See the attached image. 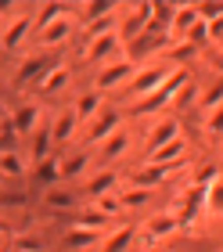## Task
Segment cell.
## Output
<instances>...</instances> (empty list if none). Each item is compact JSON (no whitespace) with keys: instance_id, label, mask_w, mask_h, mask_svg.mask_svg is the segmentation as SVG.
I'll list each match as a JSON object with an SVG mask.
<instances>
[{"instance_id":"obj_9","label":"cell","mask_w":223,"mask_h":252,"mask_svg":"<svg viewBox=\"0 0 223 252\" xmlns=\"http://www.w3.org/2000/svg\"><path fill=\"white\" fill-rule=\"evenodd\" d=\"M51 148H54V137H51V123H40L32 130V148H29V166H40L51 158Z\"/></svg>"},{"instance_id":"obj_8","label":"cell","mask_w":223,"mask_h":252,"mask_svg":"<svg viewBox=\"0 0 223 252\" xmlns=\"http://www.w3.org/2000/svg\"><path fill=\"white\" fill-rule=\"evenodd\" d=\"M72 29H76V22L68 18V15H62V18H54L47 29H40V32H36V43H40V47H54V43H65L68 36H72Z\"/></svg>"},{"instance_id":"obj_16","label":"cell","mask_w":223,"mask_h":252,"mask_svg":"<svg viewBox=\"0 0 223 252\" xmlns=\"http://www.w3.org/2000/svg\"><path fill=\"white\" fill-rule=\"evenodd\" d=\"M115 130H119V112H104V116H101V119L87 130L83 144H101V141H108Z\"/></svg>"},{"instance_id":"obj_21","label":"cell","mask_w":223,"mask_h":252,"mask_svg":"<svg viewBox=\"0 0 223 252\" xmlns=\"http://www.w3.org/2000/svg\"><path fill=\"white\" fill-rule=\"evenodd\" d=\"M68 83H72V72H68L65 65H58L54 72H47V79L40 83V94H62Z\"/></svg>"},{"instance_id":"obj_18","label":"cell","mask_w":223,"mask_h":252,"mask_svg":"<svg viewBox=\"0 0 223 252\" xmlns=\"http://www.w3.org/2000/svg\"><path fill=\"white\" fill-rule=\"evenodd\" d=\"M133 242H137V227H133V223H123L119 231H112V234H108V242H104L101 252H130Z\"/></svg>"},{"instance_id":"obj_40","label":"cell","mask_w":223,"mask_h":252,"mask_svg":"<svg viewBox=\"0 0 223 252\" xmlns=\"http://www.w3.org/2000/svg\"><path fill=\"white\" fill-rule=\"evenodd\" d=\"M205 26H209V43L223 47V18H220V22H205Z\"/></svg>"},{"instance_id":"obj_34","label":"cell","mask_w":223,"mask_h":252,"mask_svg":"<svg viewBox=\"0 0 223 252\" xmlns=\"http://www.w3.org/2000/svg\"><path fill=\"white\" fill-rule=\"evenodd\" d=\"M11 249H18V252H47V249H43V242H40L36 234H18Z\"/></svg>"},{"instance_id":"obj_1","label":"cell","mask_w":223,"mask_h":252,"mask_svg":"<svg viewBox=\"0 0 223 252\" xmlns=\"http://www.w3.org/2000/svg\"><path fill=\"white\" fill-rule=\"evenodd\" d=\"M187 79H191V72H187V68H173L166 83H162V87L155 90V94H148V97H144V101H140V105L133 108V116H155L159 108H166L169 101L177 97V90L187 83Z\"/></svg>"},{"instance_id":"obj_14","label":"cell","mask_w":223,"mask_h":252,"mask_svg":"<svg viewBox=\"0 0 223 252\" xmlns=\"http://www.w3.org/2000/svg\"><path fill=\"white\" fill-rule=\"evenodd\" d=\"M76 130H79V119H76L72 105H68V108H62V112L54 116V123H51V137H54V144H65V141H72V137H76Z\"/></svg>"},{"instance_id":"obj_35","label":"cell","mask_w":223,"mask_h":252,"mask_svg":"<svg viewBox=\"0 0 223 252\" xmlns=\"http://www.w3.org/2000/svg\"><path fill=\"white\" fill-rule=\"evenodd\" d=\"M187 43H191V47H205V43H209V26H205L202 18L191 26V32H187Z\"/></svg>"},{"instance_id":"obj_10","label":"cell","mask_w":223,"mask_h":252,"mask_svg":"<svg viewBox=\"0 0 223 252\" xmlns=\"http://www.w3.org/2000/svg\"><path fill=\"white\" fill-rule=\"evenodd\" d=\"M184 152H187V141L184 137H177V141H169V144H162L159 152H151L148 155V166H162V169H173L184 158Z\"/></svg>"},{"instance_id":"obj_36","label":"cell","mask_w":223,"mask_h":252,"mask_svg":"<svg viewBox=\"0 0 223 252\" xmlns=\"http://www.w3.org/2000/svg\"><path fill=\"white\" fill-rule=\"evenodd\" d=\"M58 162H62V158H47V162H40V166H36L40 184H54V180H58Z\"/></svg>"},{"instance_id":"obj_31","label":"cell","mask_w":223,"mask_h":252,"mask_svg":"<svg viewBox=\"0 0 223 252\" xmlns=\"http://www.w3.org/2000/svg\"><path fill=\"white\" fill-rule=\"evenodd\" d=\"M22 173H26V162H22L18 152L0 155V177H22Z\"/></svg>"},{"instance_id":"obj_29","label":"cell","mask_w":223,"mask_h":252,"mask_svg":"<svg viewBox=\"0 0 223 252\" xmlns=\"http://www.w3.org/2000/svg\"><path fill=\"white\" fill-rule=\"evenodd\" d=\"M83 22L87 26H94V22H101V18H108V15H115V4L112 0H94V4H87V11H83Z\"/></svg>"},{"instance_id":"obj_27","label":"cell","mask_w":223,"mask_h":252,"mask_svg":"<svg viewBox=\"0 0 223 252\" xmlns=\"http://www.w3.org/2000/svg\"><path fill=\"white\" fill-rule=\"evenodd\" d=\"M15 144H18V130H15V123H11V116H4L0 119V155L15 152Z\"/></svg>"},{"instance_id":"obj_13","label":"cell","mask_w":223,"mask_h":252,"mask_svg":"<svg viewBox=\"0 0 223 252\" xmlns=\"http://www.w3.org/2000/svg\"><path fill=\"white\" fill-rule=\"evenodd\" d=\"M11 123H15L18 137H22V133H32V130L40 126V105H36V101H22V105H15Z\"/></svg>"},{"instance_id":"obj_5","label":"cell","mask_w":223,"mask_h":252,"mask_svg":"<svg viewBox=\"0 0 223 252\" xmlns=\"http://www.w3.org/2000/svg\"><path fill=\"white\" fill-rule=\"evenodd\" d=\"M177 227H180V223H177V216H173L169 209H166V213H155L151 220H144V231H140V249H151L155 242L169 238Z\"/></svg>"},{"instance_id":"obj_23","label":"cell","mask_w":223,"mask_h":252,"mask_svg":"<svg viewBox=\"0 0 223 252\" xmlns=\"http://www.w3.org/2000/svg\"><path fill=\"white\" fill-rule=\"evenodd\" d=\"M87 162H90L87 152H72L68 158H62V166H58V177H76V173H83Z\"/></svg>"},{"instance_id":"obj_22","label":"cell","mask_w":223,"mask_h":252,"mask_svg":"<svg viewBox=\"0 0 223 252\" xmlns=\"http://www.w3.org/2000/svg\"><path fill=\"white\" fill-rule=\"evenodd\" d=\"M198 105H202L205 112H213V108L223 105V76H216V83H213V87H205L202 94H198Z\"/></svg>"},{"instance_id":"obj_26","label":"cell","mask_w":223,"mask_h":252,"mask_svg":"<svg viewBox=\"0 0 223 252\" xmlns=\"http://www.w3.org/2000/svg\"><path fill=\"white\" fill-rule=\"evenodd\" d=\"M205 213L209 216H223V177L216 184H209V191H205Z\"/></svg>"},{"instance_id":"obj_7","label":"cell","mask_w":223,"mask_h":252,"mask_svg":"<svg viewBox=\"0 0 223 252\" xmlns=\"http://www.w3.org/2000/svg\"><path fill=\"white\" fill-rule=\"evenodd\" d=\"M90 51H83V62H115V54H119L123 47V40H119V32H104V36H97L94 43H87Z\"/></svg>"},{"instance_id":"obj_19","label":"cell","mask_w":223,"mask_h":252,"mask_svg":"<svg viewBox=\"0 0 223 252\" xmlns=\"http://www.w3.org/2000/svg\"><path fill=\"white\" fill-rule=\"evenodd\" d=\"M115 184H119V177H115L112 169H101L97 177H90V180H87V188H83V191L90 194V198H104L108 191H115Z\"/></svg>"},{"instance_id":"obj_38","label":"cell","mask_w":223,"mask_h":252,"mask_svg":"<svg viewBox=\"0 0 223 252\" xmlns=\"http://www.w3.org/2000/svg\"><path fill=\"white\" fill-rule=\"evenodd\" d=\"M205 130L213 133V137H223V105H220V108H213V112L205 116Z\"/></svg>"},{"instance_id":"obj_32","label":"cell","mask_w":223,"mask_h":252,"mask_svg":"<svg viewBox=\"0 0 223 252\" xmlns=\"http://www.w3.org/2000/svg\"><path fill=\"white\" fill-rule=\"evenodd\" d=\"M115 198H119V209H137V205H148V198H151V191H140V188H130V191L115 194Z\"/></svg>"},{"instance_id":"obj_41","label":"cell","mask_w":223,"mask_h":252,"mask_svg":"<svg viewBox=\"0 0 223 252\" xmlns=\"http://www.w3.org/2000/svg\"><path fill=\"white\" fill-rule=\"evenodd\" d=\"M0 180H4V177H0Z\"/></svg>"},{"instance_id":"obj_20","label":"cell","mask_w":223,"mask_h":252,"mask_svg":"<svg viewBox=\"0 0 223 252\" xmlns=\"http://www.w3.org/2000/svg\"><path fill=\"white\" fill-rule=\"evenodd\" d=\"M166 177H169V169H162V166H148V162H144V169H137V177H133V188L151 191V188H159Z\"/></svg>"},{"instance_id":"obj_37","label":"cell","mask_w":223,"mask_h":252,"mask_svg":"<svg viewBox=\"0 0 223 252\" xmlns=\"http://www.w3.org/2000/svg\"><path fill=\"white\" fill-rule=\"evenodd\" d=\"M198 7V18L202 22H220L223 18V0H216V4H194Z\"/></svg>"},{"instance_id":"obj_24","label":"cell","mask_w":223,"mask_h":252,"mask_svg":"<svg viewBox=\"0 0 223 252\" xmlns=\"http://www.w3.org/2000/svg\"><path fill=\"white\" fill-rule=\"evenodd\" d=\"M62 15H68V7H62V4H43L40 11H36V18H32V29H47L54 18H62Z\"/></svg>"},{"instance_id":"obj_28","label":"cell","mask_w":223,"mask_h":252,"mask_svg":"<svg viewBox=\"0 0 223 252\" xmlns=\"http://www.w3.org/2000/svg\"><path fill=\"white\" fill-rule=\"evenodd\" d=\"M43 202L51 205V209H72V205H76V194H72V191L47 188V191H43Z\"/></svg>"},{"instance_id":"obj_6","label":"cell","mask_w":223,"mask_h":252,"mask_svg":"<svg viewBox=\"0 0 223 252\" xmlns=\"http://www.w3.org/2000/svg\"><path fill=\"white\" fill-rule=\"evenodd\" d=\"M177 137H180V119H173V116H162L155 126H151V133H148V141H144V155L159 152L162 144L177 141Z\"/></svg>"},{"instance_id":"obj_4","label":"cell","mask_w":223,"mask_h":252,"mask_svg":"<svg viewBox=\"0 0 223 252\" xmlns=\"http://www.w3.org/2000/svg\"><path fill=\"white\" fill-rule=\"evenodd\" d=\"M169 79V68L162 65H148V68H137V76L130 79V97H140L144 101L148 94H155V90Z\"/></svg>"},{"instance_id":"obj_17","label":"cell","mask_w":223,"mask_h":252,"mask_svg":"<svg viewBox=\"0 0 223 252\" xmlns=\"http://www.w3.org/2000/svg\"><path fill=\"white\" fill-rule=\"evenodd\" d=\"M194 22H198V7H194V4H177V15H173V29H169V40H173V36H187Z\"/></svg>"},{"instance_id":"obj_39","label":"cell","mask_w":223,"mask_h":252,"mask_svg":"<svg viewBox=\"0 0 223 252\" xmlns=\"http://www.w3.org/2000/svg\"><path fill=\"white\" fill-rule=\"evenodd\" d=\"M194 54H198V47H191V43H187V40H184V43H180V47H177V51H173V54H169V58H173V62H191V58H194Z\"/></svg>"},{"instance_id":"obj_30","label":"cell","mask_w":223,"mask_h":252,"mask_svg":"<svg viewBox=\"0 0 223 252\" xmlns=\"http://www.w3.org/2000/svg\"><path fill=\"white\" fill-rule=\"evenodd\" d=\"M94 242H97V231H83V227H72V231L65 234L68 249H90Z\"/></svg>"},{"instance_id":"obj_11","label":"cell","mask_w":223,"mask_h":252,"mask_svg":"<svg viewBox=\"0 0 223 252\" xmlns=\"http://www.w3.org/2000/svg\"><path fill=\"white\" fill-rule=\"evenodd\" d=\"M29 29H32V18H29V15L11 18V26L0 32V47H4V51H18V47H22V40L29 36Z\"/></svg>"},{"instance_id":"obj_15","label":"cell","mask_w":223,"mask_h":252,"mask_svg":"<svg viewBox=\"0 0 223 252\" xmlns=\"http://www.w3.org/2000/svg\"><path fill=\"white\" fill-rule=\"evenodd\" d=\"M101 101H104V94H101V90H87V94H79V97H76L72 112H76L79 126H83L87 119H97V116H101Z\"/></svg>"},{"instance_id":"obj_12","label":"cell","mask_w":223,"mask_h":252,"mask_svg":"<svg viewBox=\"0 0 223 252\" xmlns=\"http://www.w3.org/2000/svg\"><path fill=\"white\" fill-rule=\"evenodd\" d=\"M130 152V130H115L108 141H101V152H97V162H115V158H123Z\"/></svg>"},{"instance_id":"obj_3","label":"cell","mask_w":223,"mask_h":252,"mask_svg":"<svg viewBox=\"0 0 223 252\" xmlns=\"http://www.w3.org/2000/svg\"><path fill=\"white\" fill-rule=\"evenodd\" d=\"M137 76V65L130 62V58H115V62H108V65H101V72L94 76V90H115V87H123V83H130V79Z\"/></svg>"},{"instance_id":"obj_33","label":"cell","mask_w":223,"mask_h":252,"mask_svg":"<svg viewBox=\"0 0 223 252\" xmlns=\"http://www.w3.org/2000/svg\"><path fill=\"white\" fill-rule=\"evenodd\" d=\"M194 101H198V87H194V79H187V83H184V87L177 90V97H173V105H177V108H191Z\"/></svg>"},{"instance_id":"obj_25","label":"cell","mask_w":223,"mask_h":252,"mask_svg":"<svg viewBox=\"0 0 223 252\" xmlns=\"http://www.w3.org/2000/svg\"><path fill=\"white\" fill-rule=\"evenodd\" d=\"M112 216H104L101 209H87L76 216V227H83V231H104V223H108Z\"/></svg>"},{"instance_id":"obj_2","label":"cell","mask_w":223,"mask_h":252,"mask_svg":"<svg viewBox=\"0 0 223 252\" xmlns=\"http://www.w3.org/2000/svg\"><path fill=\"white\" fill-rule=\"evenodd\" d=\"M62 65L58 62V54L51 51H40V54H32V58H26L18 65V72H15V87H40L47 72H54V68Z\"/></svg>"}]
</instances>
